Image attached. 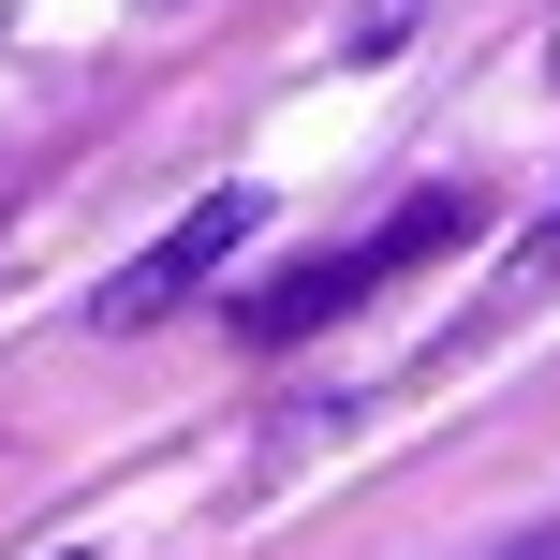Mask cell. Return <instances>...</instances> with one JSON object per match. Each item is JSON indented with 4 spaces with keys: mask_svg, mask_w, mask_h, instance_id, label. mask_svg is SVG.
<instances>
[{
    "mask_svg": "<svg viewBox=\"0 0 560 560\" xmlns=\"http://www.w3.org/2000/svg\"><path fill=\"white\" fill-rule=\"evenodd\" d=\"M59 560H89V546H59Z\"/></svg>",
    "mask_w": 560,
    "mask_h": 560,
    "instance_id": "obj_3",
    "label": "cell"
},
{
    "mask_svg": "<svg viewBox=\"0 0 560 560\" xmlns=\"http://www.w3.org/2000/svg\"><path fill=\"white\" fill-rule=\"evenodd\" d=\"M252 222H266V192H207L177 236H148V252L118 266L104 295H89V325H104V339H133V325H163V310H192L207 280H222L236 252H252Z\"/></svg>",
    "mask_w": 560,
    "mask_h": 560,
    "instance_id": "obj_1",
    "label": "cell"
},
{
    "mask_svg": "<svg viewBox=\"0 0 560 560\" xmlns=\"http://www.w3.org/2000/svg\"><path fill=\"white\" fill-rule=\"evenodd\" d=\"M532 560H560V546H532Z\"/></svg>",
    "mask_w": 560,
    "mask_h": 560,
    "instance_id": "obj_4",
    "label": "cell"
},
{
    "mask_svg": "<svg viewBox=\"0 0 560 560\" xmlns=\"http://www.w3.org/2000/svg\"><path fill=\"white\" fill-rule=\"evenodd\" d=\"M163 15H177V0H163Z\"/></svg>",
    "mask_w": 560,
    "mask_h": 560,
    "instance_id": "obj_5",
    "label": "cell"
},
{
    "mask_svg": "<svg viewBox=\"0 0 560 560\" xmlns=\"http://www.w3.org/2000/svg\"><path fill=\"white\" fill-rule=\"evenodd\" d=\"M516 295H560V236H532V252H516Z\"/></svg>",
    "mask_w": 560,
    "mask_h": 560,
    "instance_id": "obj_2",
    "label": "cell"
}]
</instances>
